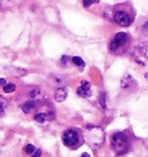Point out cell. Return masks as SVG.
Masks as SVG:
<instances>
[{"instance_id": "1", "label": "cell", "mask_w": 148, "mask_h": 157, "mask_svg": "<svg viewBox=\"0 0 148 157\" xmlns=\"http://www.w3.org/2000/svg\"><path fill=\"white\" fill-rule=\"evenodd\" d=\"M105 134L104 131L99 126H90L87 127L84 133V142L88 144L92 149H99L104 142Z\"/></svg>"}, {"instance_id": "2", "label": "cell", "mask_w": 148, "mask_h": 157, "mask_svg": "<svg viewBox=\"0 0 148 157\" xmlns=\"http://www.w3.org/2000/svg\"><path fill=\"white\" fill-rule=\"evenodd\" d=\"M111 148L116 155H124L125 152L128 151L130 142L126 134L122 132L115 133L111 137Z\"/></svg>"}, {"instance_id": "3", "label": "cell", "mask_w": 148, "mask_h": 157, "mask_svg": "<svg viewBox=\"0 0 148 157\" xmlns=\"http://www.w3.org/2000/svg\"><path fill=\"white\" fill-rule=\"evenodd\" d=\"M84 141V136H81L80 132L75 128H69L63 134V142L68 148L80 147V144Z\"/></svg>"}, {"instance_id": "4", "label": "cell", "mask_w": 148, "mask_h": 157, "mask_svg": "<svg viewBox=\"0 0 148 157\" xmlns=\"http://www.w3.org/2000/svg\"><path fill=\"white\" fill-rule=\"evenodd\" d=\"M127 39H128V36L125 33H118V34H116V36H115L114 39L110 43V51L117 52L120 48H123L124 45L127 43Z\"/></svg>"}, {"instance_id": "5", "label": "cell", "mask_w": 148, "mask_h": 157, "mask_svg": "<svg viewBox=\"0 0 148 157\" xmlns=\"http://www.w3.org/2000/svg\"><path fill=\"white\" fill-rule=\"evenodd\" d=\"M115 22L119 25L120 27H128V25L132 23V17L124 10H117L115 12L114 15Z\"/></svg>"}, {"instance_id": "6", "label": "cell", "mask_w": 148, "mask_h": 157, "mask_svg": "<svg viewBox=\"0 0 148 157\" xmlns=\"http://www.w3.org/2000/svg\"><path fill=\"white\" fill-rule=\"evenodd\" d=\"M76 93L81 97H89L90 94H92V91H90V83L88 81H82L81 86L76 89Z\"/></svg>"}, {"instance_id": "7", "label": "cell", "mask_w": 148, "mask_h": 157, "mask_svg": "<svg viewBox=\"0 0 148 157\" xmlns=\"http://www.w3.org/2000/svg\"><path fill=\"white\" fill-rule=\"evenodd\" d=\"M54 99L58 102V103H61L64 102L65 99L67 98V90L64 88H58L56 91H54Z\"/></svg>"}, {"instance_id": "8", "label": "cell", "mask_w": 148, "mask_h": 157, "mask_svg": "<svg viewBox=\"0 0 148 157\" xmlns=\"http://www.w3.org/2000/svg\"><path fill=\"white\" fill-rule=\"evenodd\" d=\"M35 106H36V104H35L34 101H28V102H25L21 105V109L25 113H30L35 109Z\"/></svg>"}, {"instance_id": "9", "label": "cell", "mask_w": 148, "mask_h": 157, "mask_svg": "<svg viewBox=\"0 0 148 157\" xmlns=\"http://www.w3.org/2000/svg\"><path fill=\"white\" fill-rule=\"evenodd\" d=\"M35 120L40 124H44L48 120V114H45V113H37L35 116Z\"/></svg>"}, {"instance_id": "10", "label": "cell", "mask_w": 148, "mask_h": 157, "mask_svg": "<svg viewBox=\"0 0 148 157\" xmlns=\"http://www.w3.org/2000/svg\"><path fill=\"white\" fill-rule=\"evenodd\" d=\"M72 61H73V64L75 65V66H78L80 68L84 67V61L80 58V57H73V58H72Z\"/></svg>"}, {"instance_id": "11", "label": "cell", "mask_w": 148, "mask_h": 157, "mask_svg": "<svg viewBox=\"0 0 148 157\" xmlns=\"http://www.w3.org/2000/svg\"><path fill=\"white\" fill-rule=\"evenodd\" d=\"M6 106H7V101H6L5 98L0 95V114H2V113H4Z\"/></svg>"}, {"instance_id": "12", "label": "cell", "mask_w": 148, "mask_h": 157, "mask_svg": "<svg viewBox=\"0 0 148 157\" xmlns=\"http://www.w3.org/2000/svg\"><path fill=\"white\" fill-rule=\"evenodd\" d=\"M4 91L6 94H10V93H14L15 91V84L13 83H7L4 87Z\"/></svg>"}, {"instance_id": "13", "label": "cell", "mask_w": 148, "mask_h": 157, "mask_svg": "<svg viewBox=\"0 0 148 157\" xmlns=\"http://www.w3.org/2000/svg\"><path fill=\"white\" fill-rule=\"evenodd\" d=\"M35 150H36V148H35L33 144H27L25 147V152L27 155H33L35 152Z\"/></svg>"}, {"instance_id": "14", "label": "cell", "mask_w": 148, "mask_h": 157, "mask_svg": "<svg viewBox=\"0 0 148 157\" xmlns=\"http://www.w3.org/2000/svg\"><path fill=\"white\" fill-rule=\"evenodd\" d=\"M99 0H84L82 5H84V8H88L89 6H92L93 4H97Z\"/></svg>"}, {"instance_id": "15", "label": "cell", "mask_w": 148, "mask_h": 157, "mask_svg": "<svg viewBox=\"0 0 148 157\" xmlns=\"http://www.w3.org/2000/svg\"><path fill=\"white\" fill-rule=\"evenodd\" d=\"M140 49H141V52H142V54L146 57V58H148V43H143L141 46H140Z\"/></svg>"}, {"instance_id": "16", "label": "cell", "mask_w": 148, "mask_h": 157, "mask_svg": "<svg viewBox=\"0 0 148 157\" xmlns=\"http://www.w3.org/2000/svg\"><path fill=\"white\" fill-rule=\"evenodd\" d=\"M99 104H101V106L103 109L107 108V104H105V94L102 93L99 95Z\"/></svg>"}, {"instance_id": "17", "label": "cell", "mask_w": 148, "mask_h": 157, "mask_svg": "<svg viewBox=\"0 0 148 157\" xmlns=\"http://www.w3.org/2000/svg\"><path fill=\"white\" fill-rule=\"evenodd\" d=\"M41 156H42V150L41 149H36L34 154L31 155V157H41Z\"/></svg>"}, {"instance_id": "18", "label": "cell", "mask_w": 148, "mask_h": 157, "mask_svg": "<svg viewBox=\"0 0 148 157\" xmlns=\"http://www.w3.org/2000/svg\"><path fill=\"white\" fill-rule=\"evenodd\" d=\"M37 95H38V90H34V91H31V93H30V97L35 98Z\"/></svg>"}, {"instance_id": "19", "label": "cell", "mask_w": 148, "mask_h": 157, "mask_svg": "<svg viewBox=\"0 0 148 157\" xmlns=\"http://www.w3.org/2000/svg\"><path fill=\"white\" fill-rule=\"evenodd\" d=\"M6 84H7V82H6L5 78H0V86H2V87H5Z\"/></svg>"}, {"instance_id": "20", "label": "cell", "mask_w": 148, "mask_h": 157, "mask_svg": "<svg viewBox=\"0 0 148 157\" xmlns=\"http://www.w3.org/2000/svg\"><path fill=\"white\" fill-rule=\"evenodd\" d=\"M81 157H90V156H89V154L84 152V154H82V155H81Z\"/></svg>"}]
</instances>
